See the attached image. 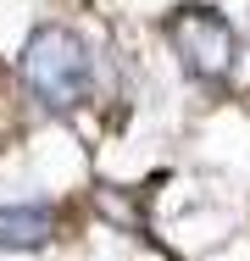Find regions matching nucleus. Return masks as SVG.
<instances>
[{
    "mask_svg": "<svg viewBox=\"0 0 250 261\" xmlns=\"http://www.w3.org/2000/svg\"><path fill=\"white\" fill-rule=\"evenodd\" d=\"M161 34H167L172 56L184 61V72L200 78V84H222V78L234 72V61H239V34H234V22H228L217 6H206V0L172 6L167 22H161Z\"/></svg>",
    "mask_w": 250,
    "mask_h": 261,
    "instance_id": "obj_2",
    "label": "nucleus"
},
{
    "mask_svg": "<svg viewBox=\"0 0 250 261\" xmlns=\"http://www.w3.org/2000/svg\"><path fill=\"white\" fill-rule=\"evenodd\" d=\"M22 84L50 111H78V106L89 100V84H95L89 45L72 28H61V22L34 28V39L22 45Z\"/></svg>",
    "mask_w": 250,
    "mask_h": 261,
    "instance_id": "obj_1",
    "label": "nucleus"
},
{
    "mask_svg": "<svg viewBox=\"0 0 250 261\" xmlns=\"http://www.w3.org/2000/svg\"><path fill=\"white\" fill-rule=\"evenodd\" d=\"M56 206H0V250H39L56 239Z\"/></svg>",
    "mask_w": 250,
    "mask_h": 261,
    "instance_id": "obj_3",
    "label": "nucleus"
}]
</instances>
